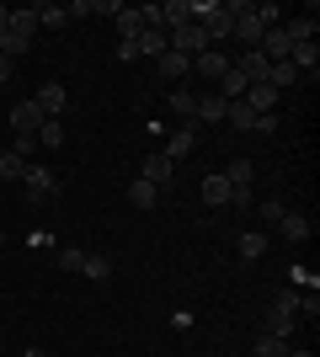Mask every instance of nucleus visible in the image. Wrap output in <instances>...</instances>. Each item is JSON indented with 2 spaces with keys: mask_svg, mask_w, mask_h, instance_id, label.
Listing matches in <instances>:
<instances>
[{
  "mask_svg": "<svg viewBox=\"0 0 320 357\" xmlns=\"http://www.w3.org/2000/svg\"><path fill=\"white\" fill-rule=\"evenodd\" d=\"M229 16H235V38H241L245 48H261V16H257V6H245V0H229Z\"/></svg>",
  "mask_w": 320,
  "mask_h": 357,
  "instance_id": "nucleus-1",
  "label": "nucleus"
},
{
  "mask_svg": "<svg viewBox=\"0 0 320 357\" xmlns=\"http://www.w3.org/2000/svg\"><path fill=\"white\" fill-rule=\"evenodd\" d=\"M32 107L43 112V123H59V118H64V107H70V96H64V86H59V80H48V86L38 91V96H32Z\"/></svg>",
  "mask_w": 320,
  "mask_h": 357,
  "instance_id": "nucleus-2",
  "label": "nucleus"
},
{
  "mask_svg": "<svg viewBox=\"0 0 320 357\" xmlns=\"http://www.w3.org/2000/svg\"><path fill=\"white\" fill-rule=\"evenodd\" d=\"M171 48H176V54H187V59H198L203 48H208V38H203L198 22H182V27H171Z\"/></svg>",
  "mask_w": 320,
  "mask_h": 357,
  "instance_id": "nucleus-3",
  "label": "nucleus"
},
{
  "mask_svg": "<svg viewBox=\"0 0 320 357\" xmlns=\"http://www.w3.org/2000/svg\"><path fill=\"white\" fill-rule=\"evenodd\" d=\"M203 38H208V48H219L224 38H235V16H229L224 0H219V6H213V16L203 22Z\"/></svg>",
  "mask_w": 320,
  "mask_h": 357,
  "instance_id": "nucleus-4",
  "label": "nucleus"
},
{
  "mask_svg": "<svg viewBox=\"0 0 320 357\" xmlns=\"http://www.w3.org/2000/svg\"><path fill=\"white\" fill-rule=\"evenodd\" d=\"M22 187H27V203H48V197H59V187H54V176H48L43 165H27Z\"/></svg>",
  "mask_w": 320,
  "mask_h": 357,
  "instance_id": "nucleus-5",
  "label": "nucleus"
},
{
  "mask_svg": "<svg viewBox=\"0 0 320 357\" xmlns=\"http://www.w3.org/2000/svg\"><path fill=\"white\" fill-rule=\"evenodd\" d=\"M139 176L150 181V187H171V176H176V165H171L166 155L155 149V155H144V165H139Z\"/></svg>",
  "mask_w": 320,
  "mask_h": 357,
  "instance_id": "nucleus-6",
  "label": "nucleus"
},
{
  "mask_svg": "<svg viewBox=\"0 0 320 357\" xmlns=\"http://www.w3.org/2000/svg\"><path fill=\"white\" fill-rule=\"evenodd\" d=\"M192 144H198V128H192V123H182V128L166 139V149H160V155L176 165V160H187V155H192Z\"/></svg>",
  "mask_w": 320,
  "mask_h": 357,
  "instance_id": "nucleus-7",
  "label": "nucleus"
},
{
  "mask_svg": "<svg viewBox=\"0 0 320 357\" xmlns=\"http://www.w3.org/2000/svg\"><path fill=\"white\" fill-rule=\"evenodd\" d=\"M229 59H224V48H203L198 59H192V75H203V80H224Z\"/></svg>",
  "mask_w": 320,
  "mask_h": 357,
  "instance_id": "nucleus-8",
  "label": "nucleus"
},
{
  "mask_svg": "<svg viewBox=\"0 0 320 357\" xmlns=\"http://www.w3.org/2000/svg\"><path fill=\"white\" fill-rule=\"evenodd\" d=\"M166 48H171V32L166 27H144V32H139V59H160Z\"/></svg>",
  "mask_w": 320,
  "mask_h": 357,
  "instance_id": "nucleus-9",
  "label": "nucleus"
},
{
  "mask_svg": "<svg viewBox=\"0 0 320 357\" xmlns=\"http://www.w3.org/2000/svg\"><path fill=\"white\" fill-rule=\"evenodd\" d=\"M155 70L166 75V80H187V75H192V59H187V54H176V48H166V54L155 59Z\"/></svg>",
  "mask_w": 320,
  "mask_h": 357,
  "instance_id": "nucleus-10",
  "label": "nucleus"
},
{
  "mask_svg": "<svg viewBox=\"0 0 320 357\" xmlns=\"http://www.w3.org/2000/svg\"><path fill=\"white\" fill-rule=\"evenodd\" d=\"M289 64H294L299 75H310V80H315V70H320V48H315V43H294V48H289Z\"/></svg>",
  "mask_w": 320,
  "mask_h": 357,
  "instance_id": "nucleus-11",
  "label": "nucleus"
},
{
  "mask_svg": "<svg viewBox=\"0 0 320 357\" xmlns=\"http://www.w3.org/2000/svg\"><path fill=\"white\" fill-rule=\"evenodd\" d=\"M315 32H320L315 16H294V22H283V38H289V43H315Z\"/></svg>",
  "mask_w": 320,
  "mask_h": 357,
  "instance_id": "nucleus-12",
  "label": "nucleus"
},
{
  "mask_svg": "<svg viewBox=\"0 0 320 357\" xmlns=\"http://www.w3.org/2000/svg\"><path fill=\"white\" fill-rule=\"evenodd\" d=\"M38 123H43V112H38L32 102H16L11 107V128H16V134H38Z\"/></svg>",
  "mask_w": 320,
  "mask_h": 357,
  "instance_id": "nucleus-13",
  "label": "nucleus"
},
{
  "mask_svg": "<svg viewBox=\"0 0 320 357\" xmlns=\"http://www.w3.org/2000/svg\"><path fill=\"white\" fill-rule=\"evenodd\" d=\"M219 176H224L229 187H251V181H257V165L245 160V155H235V160H229L224 171H219Z\"/></svg>",
  "mask_w": 320,
  "mask_h": 357,
  "instance_id": "nucleus-14",
  "label": "nucleus"
},
{
  "mask_svg": "<svg viewBox=\"0 0 320 357\" xmlns=\"http://www.w3.org/2000/svg\"><path fill=\"white\" fill-rule=\"evenodd\" d=\"M112 22H118L123 43H139V32H144V16H139V6H123V11L112 16Z\"/></svg>",
  "mask_w": 320,
  "mask_h": 357,
  "instance_id": "nucleus-15",
  "label": "nucleus"
},
{
  "mask_svg": "<svg viewBox=\"0 0 320 357\" xmlns=\"http://www.w3.org/2000/svg\"><path fill=\"white\" fill-rule=\"evenodd\" d=\"M245 107H251V112L261 118V112H273V107H277V91L267 86V80H257V86L245 91Z\"/></svg>",
  "mask_w": 320,
  "mask_h": 357,
  "instance_id": "nucleus-16",
  "label": "nucleus"
},
{
  "mask_svg": "<svg viewBox=\"0 0 320 357\" xmlns=\"http://www.w3.org/2000/svg\"><path fill=\"white\" fill-rule=\"evenodd\" d=\"M235 251H241V261H261V256H267V235H261V229H245V235L235 240Z\"/></svg>",
  "mask_w": 320,
  "mask_h": 357,
  "instance_id": "nucleus-17",
  "label": "nucleus"
},
{
  "mask_svg": "<svg viewBox=\"0 0 320 357\" xmlns=\"http://www.w3.org/2000/svg\"><path fill=\"white\" fill-rule=\"evenodd\" d=\"M80 278H91V283H107V278H112V261H107L102 251H86V261H80Z\"/></svg>",
  "mask_w": 320,
  "mask_h": 357,
  "instance_id": "nucleus-18",
  "label": "nucleus"
},
{
  "mask_svg": "<svg viewBox=\"0 0 320 357\" xmlns=\"http://www.w3.org/2000/svg\"><path fill=\"white\" fill-rule=\"evenodd\" d=\"M224 112H229L224 96H198V118L192 123H224Z\"/></svg>",
  "mask_w": 320,
  "mask_h": 357,
  "instance_id": "nucleus-19",
  "label": "nucleus"
},
{
  "mask_svg": "<svg viewBox=\"0 0 320 357\" xmlns=\"http://www.w3.org/2000/svg\"><path fill=\"white\" fill-rule=\"evenodd\" d=\"M171 112H176L182 123H192V118H198V96H192L187 86H176V91H171Z\"/></svg>",
  "mask_w": 320,
  "mask_h": 357,
  "instance_id": "nucleus-20",
  "label": "nucleus"
},
{
  "mask_svg": "<svg viewBox=\"0 0 320 357\" xmlns=\"http://www.w3.org/2000/svg\"><path fill=\"white\" fill-rule=\"evenodd\" d=\"M203 203H208V208H224V203H229V181L219 176V171L203 181Z\"/></svg>",
  "mask_w": 320,
  "mask_h": 357,
  "instance_id": "nucleus-21",
  "label": "nucleus"
},
{
  "mask_svg": "<svg viewBox=\"0 0 320 357\" xmlns=\"http://www.w3.org/2000/svg\"><path fill=\"white\" fill-rule=\"evenodd\" d=\"M128 203H134V208H155V203H160V187H150L144 176H134V187H128Z\"/></svg>",
  "mask_w": 320,
  "mask_h": 357,
  "instance_id": "nucleus-22",
  "label": "nucleus"
},
{
  "mask_svg": "<svg viewBox=\"0 0 320 357\" xmlns=\"http://www.w3.org/2000/svg\"><path fill=\"white\" fill-rule=\"evenodd\" d=\"M294 326H299V314H289V310H267V336H294Z\"/></svg>",
  "mask_w": 320,
  "mask_h": 357,
  "instance_id": "nucleus-23",
  "label": "nucleus"
},
{
  "mask_svg": "<svg viewBox=\"0 0 320 357\" xmlns=\"http://www.w3.org/2000/svg\"><path fill=\"white\" fill-rule=\"evenodd\" d=\"M277 229H283V240H294V245H299V240H310V219H305V213H283V219H277Z\"/></svg>",
  "mask_w": 320,
  "mask_h": 357,
  "instance_id": "nucleus-24",
  "label": "nucleus"
},
{
  "mask_svg": "<svg viewBox=\"0 0 320 357\" xmlns=\"http://www.w3.org/2000/svg\"><path fill=\"white\" fill-rule=\"evenodd\" d=\"M289 352H294L289 336H267V331H261V336H257V352H251V357H289Z\"/></svg>",
  "mask_w": 320,
  "mask_h": 357,
  "instance_id": "nucleus-25",
  "label": "nucleus"
},
{
  "mask_svg": "<svg viewBox=\"0 0 320 357\" xmlns=\"http://www.w3.org/2000/svg\"><path fill=\"white\" fill-rule=\"evenodd\" d=\"M22 176H27V160L6 149V155H0V187H6V181H11V187H16V181H22Z\"/></svg>",
  "mask_w": 320,
  "mask_h": 357,
  "instance_id": "nucleus-26",
  "label": "nucleus"
},
{
  "mask_svg": "<svg viewBox=\"0 0 320 357\" xmlns=\"http://www.w3.org/2000/svg\"><path fill=\"white\" fill-rule=\"evenodd\" d=\"M224 118H229V128H241V134H251V128H257V112H251L245 102H229Z\"/></svg>",
  "mask_w": 320,
  "mask_h": 357,
  "instance_id": "nucleus-27",
  "label": "nucleus"
},
{
  "mask_svg": "<svg viewBox=\"0 0 320 357\" xmlns=\"http://www.w3.org/2000/svg\"><path fill=\"white\" fill-rule=\"evenodd\" d=\"M32 139H38V149H59L64 144V123H38Z\"/></svg>",
  "mask_w": 320,
  "mask_h": 357,
  "instance_id": "nucleus-28",
  "label": "nucleus"
},
{
  "mask_svg": "<svg viewBox=\"0 0 320 357\" xmlns=\"http://www.w3.org/2000/svg\"><path fill=\"white\" fill-rule=\"evenodd\" d=\"M32 11H38V27H70V16H64V6H32Z\"/></svg>",
  "mask_w": 320,
  "mask_h": 357,
  "instance_id": "nucleus-29",
  "label": "nucleus"
},
{
  "mask_svg": "<svg viewBox=\"0 0 320 357\" xmlns=\"http://www.w3.org/2000/svg\"><path fill=\"white\" fill-rule=\"evenodd\" d=\"M54 261H59V272H80V261H86V251H80V245H64V251L54 256Z\"/></svg>",
  "mask_w": 320,
  "mask_h": 357,
  "instance_id": "nucleus-30",
  "label": "nucleus"
},
{
  "mask_svg": "<svg viewBox=\"0 0 320 357\" xmlns=\"http://www.w3.org/2000/svg\"><path fill=\"white\" fill-rule=\"evenodd\" d=\"M283 213H289V208H283V197H277V192H267V197H261V219H267V224H277Z\"/></svg>",
  "mask_w": 320,
  "mask_h": 357,
  "instance_id": "nucleus-31",
  "label": "nucleus"
},
{
  "mask_svg": "<svg viewBox=\"0 0 320 357\" xmlns=\"http://www.w3.org/2000/svg\"><path fill=\"white\" fill-rule=\"evenodd\" d=\"M299 314H310V320L320 314V294L315 288H299Z\"/></svg>",
  "mask_w": 320,
  "mask_h": 357,
  "instance_id": "nucleus-32",
  "label": "nucleus"
},
{
  "mask_svg": "<svg viewBox=\"0 0 320 357\" xmlns=\"http://www.w3.org/2000/svg\"><path fill=\"white\" fill-rule=\"evenodd\" d=\"M273 304H277V310H289V314H299V288H283Z\"/></svg>",
  "mask_w": 320,
  "mask_h": 357,
  "instance_id": "nucleus-33",
  "label": "nucleus"
},
{
  "mask_svg": "<svg viewBox=\"0 0 320 357\" xmlns=\"http://www.w3.org/2000/svg\"><path fill=\"white\" fill-rule=\"evenodd\" d=\"M32 149H38V139H32V134H16V139H11V155H22V160H27Z\"/></svg>",
  "mask_w": 320,
  "mask_h": 357,
  "instance_id": "nucleus-34",
  "label": "nucleus"
},
{
  "mask_svg": "<svg viewBox=\"0 0 320 357\" xmlns=\"http://www.w3.org/2000/svg\"><path fill=\"white\" fill-rule=\"evenodd\" d=\"M257 197H251V187H229V208H251Z\"/></svg>",
  "mask_w": 320,
  "mask_h": 357,
  "instance_id": "nucleus-35",
  "label": "nucleus"
},
{
  "mask_svg": "<svg viewBox=\"0 0 320 357\" xmlns=\"http://www.w3.org/2000/svg\"><path fill=\"white\" fill-rule=\"evenodd\" d=\"M123 0H91V16H118Z\"/></svg>",
  "mask_w": 320,
  "mask_h": 357,
  "instance_id": "nucleus-36",
  "label": "nucleus"
},
{
  "mask_svg": "<svg viewBox=\"0 0 320 357\" xmlns=\"http://www.w3.org/2000/svg\"><path fill=\"white\" fill-rule=\"evenodd\" d=\"M251 134H277V112H261V118H257V128H251Z\"/></svg>",
  "mask_w": 320,
  "mask_h": 357,
  "instance_id": "nucleus-37",
  "label": "nucleus"
},
{
  "mask_svg": "<svg viewBox=\"0 0 320 357\" xmlns=\"http://www.w3.org/2000/svg\"><path fill=\"white\" fill-rule=\"evenodd\" d=\"M11 70H16V59H6V54H0V80H11Z\"/></svg>",
  "mask_w": 320,
  "mask_h": 357,
  "instance_id": "nucleus-38",
  "label": "nucleus"
},
{
  "mask_svg": "<svg viewBox=\"0 0 320 357\" xmlns=\"http://www.w3.org/2000/svg\"><path fill=\"white\" fill-rule=\"evenodd\" d=\"M11 27V6H0V32Z\"/></svg>",
  "mask_w": 320,
  "mask_h": 357,
  "instance_id": "nucleus-39",
  "label": "nucleus"
},
{
  "mask_svg": "<svg viewBox=\"0 0 320 357\" xmlns=\"http://www.w3.org/2000/svg\"><path fill=\"white\" fill-rule=\"evenodd\" d=\"M22 357H48V352H43V347H27V352H22Z\"/></svg>",
  "mask_w": 320,
  "mask_h": 357,
  "instance_id": "nucleus-40",
  "label": "nucleus"
},
{
  "mask_svg": "<svg viewBox=\"0 0 320 357\" xmlns=\"http://www.w3.org/2000/svg\"><path fill=\"white\" fill-rule=\"evenodd\" d=\"M0 352H6V336H0Z\"/></svg>",
  "mask_w": 320,
  "mask_h": 357,
  "instance_id": "nucleus-41",
  "label": "nucleus"
}]
</instances>
